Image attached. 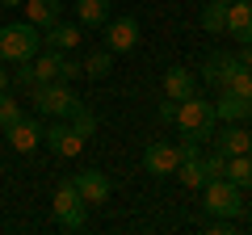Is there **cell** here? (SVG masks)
<instances>
[{
	"instance_id": "cell-31",
	"label": "cell",
	"mask_w": 252,
	"mask_h": 235,
	"mask_svg": "<svg viewBox=\"0 0 252 235\" xmlns=\"http://www.w3.org/2000/svg\"><path fill=\"white\" fill-rule=\"evenodd\" d=\"M4 88H13V72H9V63L0 59V92H4Z\"/></svg>"
},
{
	"instance_id": "cell-4",
	"label": "cell",
	"mask_w": 252,
	"mask_h": 235,
	"mask_svg": "<svg viewBox=\"0 0 252 235\" xmlns=\"http://www.w3.org/2000/svg\"><path fill=\"white\" fill-rule=\"evenodd\" d=\"M30 97H34V109H38L42 118H67V114H72V105L80 101V97L72 92V84H63V80H42V84H34Z\"/></svg>"
},
{
	"instance_id": "cell-30",
	"label": "cell",
	"mask_w": 252,
	"mask_h": 235,
	"mask_svg": "<svg viewBox=\"0 0 252 235\" xmlns=\"http://www.w3.org/2000/svg\"><path fill=\"white\" fill-rule=\"evenodd\" d=\"M240 46H244V51L235 55V59H240V67H248V72H252V42H240Z\"/></svg>"
},
{
	"instance_id": "cell-13",
	"label": "cell",
	"mask_w": 252,
	"mask_h": 235,
	"mask_svg": "<svg viewBox=\"0 0 252 235\" xmlns=\"http://www.w3.org/2000/svg\"><path fill=\"white\" fill-rule=\"evenodd\" d=\"M235 42H252V0H231L227 4V29Z\"/></svg>"
},
{
	"instance_id": "cell-24",
	"label": "cell",
	"mask_w": 252,
	"mask_h": 235,
	"mask_svg": "<svg viewBox=\"0 0 252 235\" xmlns=\"http://www.w3.org/2000/svg\"><path fill=\"white\" fill-rule=\"evenodd\" d=\"M67 122H72V126H76V130H80V135H84V139H89V135H93V130H97V118H93V114H89V105H84V101H76V105H72V114H67Z\"/></svg>"
},
{
	"instance_id": "cell-32",
	"label": "cell",
	"mask_w": 252,
	"mask_h": 235,
	"mask_svg": "<svg viewBox=\"0 0 252 235\" xmlns=\"http://www.w3.org/2000/svg\"><path fill=\"white\" fill-rule=\"evenodd\" d=\"M0 4H21V0H0Z\"/></svg>"
},
{
	"instance_id": "cell-15",
	"label": "cell",
	"mask_w": 252,
	"mask_h": 235,
	"mask_svg": "<svg viewBox=\"0 0 252 235\" xmlns=\"http://www.w3.org/2000/svg\"><path fill=\"white\" fill-rule=\"evenodd\" d=\"M215 114H219V122H252V101L235 97V92H219Z\"/></svg>"
},
{
	"instance_id": "cell-33",
	"label": "cell",
	"mask_w": 252,
	"mask_h": 235,
	"mask_svg": "<svg viewBox=\"0 0 252 235\" xmlns=\"http://www.w3.org/2000/svg\"><path fill=\"white\" fill-rule=\"evenodd\" d=\"M248 155H252V143H248Z\"/></svg>"
},
{
	"instance_id": "cell-20",
	"label": "cell",
	"mask_w": 252,
	"mask_h": 235,
	"mask_svg": "<svg viewBox=\"0 0 252 235\" xmlns=\"http://www.w3.org/2000/svg\"><path fill=\"white\" fill-rule=\"evenodd\" d=\"M223 176H227L231 185H240V189H252V155H248V151H244V155H227Z\"/></svg>"
},
{
	"instance_id": "cell-22",
	"label": "cell",
	"mask_w": 252,
	"mask_h": 235,
	"mask_svg": "<svg viewBox=\"0 0 252 235\" xmlns=\"http://www.w3.org/2000/svg\"><path fill=\"white\" fill-rule=\"evenodd\" d=\"M198 21H202L206 34H223V29H227V4H223V0H210L206 9H202Z\"/></svg>"
},
{
	"instance_id": "cell-21",
	"label": "cell",
	"mask_w": 252,
	"mask_h": 235,
	"mask_svg": "<svg viewBox=\"0 0 252 235\" xmlns=\"http://www.w3.org/2000/svg\"><path fill=\"white\" fill-rule=\"evenodd\" d=\"M172 176H177L185 189H202V185H206V168H202V155H189V160H181Z\"/></svg>"
},
{
	"instance_id": "cell-6",
	"label": "cell",
	"mask_w": 252,
	"mask_h": 235,
	"mask_svg": "<svg viewBox=\"0 0 252 235\" xmlns=\"http://www.w3.org/2000/svg\"><path fill=\"white\" fill-rule=\"evenodd\" d=\"M42 143L51 147L59 160H72V155L84 151V135L72 126V122H55V126H46V130H42Z\"/></svg>"
},
{
	"instance_id": "cell-23",
	"label": "cell",
	"mask_w": 252,
	"mask_h": 235,
	"mask_svg": "<svg viewBox=\"0 0 252 235\" xmlns=\"http://www.w3.org/2000/svg\"><path fill=\"white\" fill-rule=\"evenodd\" d=\"M109 63H114V51L101 46V51H93L89 59H84V76H89V80H105V76H109Z\"/></svg>"
},
{
	"instance_id": "cell-7",
	"label": "cell",
	"mask_w": 252,
	"mask_h": 235,
	"mask_svg": "<svg viewBox=\"0 0 252 235\" xmlns=\"http://www.w3.org/2000/svg\"><path fill=\"white\" fill-rule=\"evenodd\" d=\"M177 164H181V147L164 143V139H156V143L143 147V168L152 172V176H172Z\"/></svg>"
},
{
	"instance_id": "cell-10",
	"label": "cell",
	"mask_w": 252,
	"mask_h": 235,
	"mask_svg": "<svg viewBox=\"0 0 252 235\" xmlns=\"http://www.w3.org/2000/svg\"><path fill=\"white\" fill-rule=\"evenodd\" d=\"M4 135H9V147H13V151L26 155V151H34V147L42 143V122H38V118H26V114H21L17 122L4 130Z\"/></svg>"
},
{
	"instance_id": "cell-12",
	"label": "cell",
	"mask_w": 252,
	"mask_h": 235,
	"mask_svg": "<svg viewBox=\"0 0 252 235\" xmlns=\"http://www.w3.org/2000/svg\"><path fill=\"white\" fill-rule=\"evenodd\" d=\"M248 143H252V130H244L240 122H227L223 130L215 126V135H210V147H219L223 155H244Z\"/></svg>"
},
{
	"instance_id": "cell-8",
	"label": "cell",
	"mask_w": 252,
	"mask_h": 235,
	"mask_svg": "<svg viewBox=\"0 0 252 235\" xmlns=\"http://www.w3.org/2000/svg\"><path fill=\"white\" fill-rule=\"evenodd\" d=\"M135 46H139V21H135V17H114V21H105V51L126 55V51H135Z\"/></svg>"
},
{
	"instance_id": "cell-3",
	"label": "cell",
	"mask_w": 252,
	"mask_h": 235,
	"mask_svg": "<svg viewBox=\"0 0 252 235\" xmlns=\"http://www.w3.org/2000/svg\"><path fill=\"white\" fill-rule=\"evenodd\" d=\"M202 193H206V214H219V218H244V189L240 185H231L227 176H210L206 185H202Z\"/></svg>"
},
{
	"instance_id": "cell-18",
	"label": "cell",
	"mask_w": 252,
	"mask_h": 235,
	"mask_svg": "<svg viewBox=\"0 0 252 235\" xmlns=\"http://www.w3.org/2000/svg\"><path fill=\"white\" fill-rule=\"evenodd\" d=\"M21 4H26V17L34 21L38 29L55 26V21L63 17V4H59V0H21Z\"/></svg>"
},
{
	"instance_id": "cell-28",
	"label": "cell",
	"mask_w": 252,
	"mask_h": 235,
	"mask_svg": "<svg viewBox=\"0 0 252 235\" xmlns=\"http://www.w3.org/2000/svg\"><path fill=\"white\" fill-rule=\"evenodd\" d=\"M13 84H17V88H34V84H38L34 67H30V63H17V72H13Z\"/></svg>"
},
{
	"instance_id": "cell-5",
	"label": "cell",
	"mask_w": 252,
	"mask_h": 235,
	"mask_svg": "<svg viewBox=\"0 0 252 235\" xmlns=\"http://www.w3.org/2000/svg\"><path fill=\"white\" fill-rule=\"evenodd\" d=\"M51 210H55V223L63 231H80L84 227V198L76 189V181H59V189L51 198Z\"/></svg>"
},
{
	"instance_id": "cell-9",
	"label": "cell",
	"mask_w": 252,
	"mask_h": 235,
	"mask_svg": "<svg viewBox=\"0 0 252 235\" xmlns=\"http://www.w3.org/2000/svg\"><path fill=\"white\" fill-rule=\"evenodd\" d=\"M76 189H80L84 206H105L109 202V176L101 168H84V172H76Z\"/></svg>"
},
{
	"instance_id": "cell-1",
	"label": "cell",
	"mask_w": 252,
	"mask_h": 235,
	"mask_svg": "<svg viewBox=\"0 0 252 235\" xmlns=\"http://www.w3.org/2000/svg\"><path fill=\"white\" fill-rule=\"evenodd\" d=\"M177 130L185 139H198V143H210V135H215V126H219V114H215V105H210L206 97H185V101H177Z\"/></svg>"
},
{
	"instance_id": "cell-29",
	"label": "cell",
	"mask_w": 252,
	"mask_h": 235,
	"mask_svg": "<svg viewBox=\"0 0 252 235\" xmlns=\"http://www.w3.org/2000/svg\"><path fill=\"white\" fill-rule=\"evenodd\" d=\"M172 118H177V101L164 97V105H160V122H172Z\"/></svg>"
},
{
	"instance_id": "cell-17",
	"label": "cell",
	"mask_w": 252,
	"mask_h": 235,
	"mask_svg": "<svg viewBox=\"0 0 252 235\" xmlns=\"http://www.w3.org/2000/svg\"><path fill=\"white\" fill-rule=\"evenodd\" d=\"M42 46H51V51H72V46H80V26H67V21L46 26L42 29Z\"/></svg>"
},
{
	"instance_id": "cell-34",
	"label": "cell",
	"mask_w": 252,
	"mask_h": 235,
	"mask_svg": "<svg viewBox=\"0 0 252 235\" xmlns=\"http://www.w3.org/2000/svg\"><path fill=\"white\" fill-rule=\"evenodd\" d=\"M223 4H231V0H223Z\"/></svg>"
},
{
	"instance_id": "cell-2",
	"label": "cell",
	"mask_w": 252,
	"mask_h": 235,
	"mask_svg": "<svg viewBox=\"0 0 252 235\" xmlns=\"http://www.w3.org/2000/svg\"><path fill=\"white\" fill-rule=\"evenodd\" d=\"M42 51V29L34 21H13V26L0 29V59L4 63H30L34 55Z\"/></svg>"
},
{
	"instance_id": "cell-25",
	"label": "cell",
	"mask_w": 252,
	"mask_h": 235,
	"mask_svg": "<svg viewBox=\"0 0 252 235\" xmlns=\"http://www.w3.org/2000/svg\"><path fill=\"white\" fill-rule=\"evenodd\" d=\"M223 92H235V97H248V101H252V72H248V67H235Z\"/></svg>"
},
{
	"instance_id": "cell-14",
	"label": "cell",
	"mask_w": 252,
	"mask_h": 235,
	"mask_svg": "<svg viewBox=\"0 0 252 235\" xmlns=\"http://www.w3.org/2000/svg\"><path fill=\"white\" fill-rule=\"evenodd\" d=\"M63 55H67V51H51V46H42V51L30 59L38 84H42V80H63ZM63 84H67V80H63Z\"/></svg>"
},
{
	"instance_id": "cell-19",
	"label": "cell",
	"mask_w": 252,
	"mask_h": 235,
	"mask_svg": "<svg viewBox=\"0 0 252 235\" xmlns=\"http://www.w3.org/2000/svg\"><path fill=\"white\" fill-rule=\"evenodd\" d=\"M76 21L84 29H101L109 21V0H76Z\"/></svg>"
},
{
	"instance_id": "cell-16",
	"label": "cell",
	"mask_w": 252,
	"mask_h": 235,
	"mask_svg": "<svg viewBox=\"0 0 252 235\" xmlns=\"http://www.w3.org/2000/svg\"><path fill=\"white\" fill-rule=\"evenodd\" d=\"M193 92H198V80H193L189 67H168V72H164V97L185 101V97H193Z\"/></svg>"
},
{
	"instance_id": "cell-26",
	"label": "cell",
	"mask_w": 252,
	"mask_h": 235,
	"mask_svg": "<svg viewBox=\"0 0 252 235\" xmlns=\"http://www.w3.org/2000/svg\"><path fill=\"white\" fill-rule=\"evenodd\" d=\"M17 118H21V105L13 101V92L4 88V92H0V130H9L13 122H17Z\"/></svg>"
},
{
	"instance_id": "cell-27",
	"label": "cell",
	"mask_w": 252,
	"mask_h": 235,
	"mask_svg": "<svg viewBox=\"0 0 252 235\" xmlns=\"http://www.w3.org/2000/svg\"><path fill=\"white\" fill-rule=\"evenodd\" d=\"M202 168H206V181H210V176H223V168H227V155L215 147L210 155H202Z\"/></svg>"
},
{
	"instance_id": "cell-11",
	"label": "cell",
	"mask_w": 252,
	"mask_h": 235,
	"mask_svg": "<svg viewBox=\"0 0 252 235\" xmlns=\"http://www.w3.org/2000/svg\"><path fill=\"white\" fill-rule=\"evenodd\" d=\"M235 67H240V59H235V55H227V51H215V55H206V63H202V80H206L210 88H219V92H223Z\"/></svg>"
}]
</instances>
